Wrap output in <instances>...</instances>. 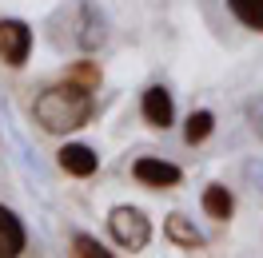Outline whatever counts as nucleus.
<instances>
[{"label": "nucleus", "mask_w": 263, "mask_h": 258, "mask_svg": "<svg viewBox=\"0 0 263 258\" xmlns=\"http://www.w3.org/2000/svg\"><path fill=\"white\" fill-rule=\"evenodd\" d=\"M132 175H136L140 187H152V191H172V187L183 183V171L176 163L160 159V155H140V159L132 163Z\"/></svg>", "instance_id": "obj_5"}, {"label": "nucleus", "mask_w": 263, "mask_h": 258, "mask_svg": "<svg viewBox=\"0 0 263 258\" xmlns=\"http://www.w3.org/2000/svg\"><path fill=\"white\" fill-rule=\"evenodd\" d=\"M32 52V28L16 16H0V60L8 68H24Z\"/></svg>", "instance_id": "obj_4"}, {"label": "nucleus", "mask_w": 263, "mask_h": 258, "mask_svg": "<svg viewBox=\"0 0 263 258\" xmlns=\"http://www.w3.org/2000/svg\"><path fill=\"white\" fill-rule=\"evenodd\" d=\"M28 250V230L12 207L0 203V258H20Z\"/></svg>", "instance_id": "obj_7"}, {"label": "nucleus", "mask_w": 263, "mask_h": 258, "mask_svg": "<svg viewBox=\"0 0 263 258\" xmlns=\"http://www.w3.org/2000/svg\"><path fill=\"white\" fill-rule=\"evenodd\" d=\"M56 163H60V171H64V175L88 179V175H96L100 155H96L88 143H64L60 151H56Z\"/></svg>", "instance_id": "obj_8"}, {"label": "nucleus", "mask_w": 263, "mask_h": 258, "mask_svg": "<svg viewBox=\"0 0 263 258\" xmlns=\"http://www.w3.org/2000/svg\"><path fill=\"white\" fill-rule=\"evenodd\" d=\"M199 207H203V214H208V219L228 223L231 214H235V195H231L223 183H208V187H203V195H199Z\"/></svg>", "instance_id": "obj_10"}, {"label": "nucleus", "mask_w": 263, "mask_h": 258, "mask_svg": "<svg viewBox=\"0 0 263 258\" xmlns=\"http://www.w3.org/2000/svg\"><path fill=\"white\" fill-rule=\"evenodd\" d=\"M140 115H144V123L156 127V131H167L176 123V103H172V92H167L164 83L144 88V96H140Z\"/></svg>", "instance_id": "obj_6"}, {"label": "nucleus", "mask_w": 263, "mask_h": 258, "mask_svg": "<svg viewBox=\"0 0 263 258\" xmlns=\"http://www.w3.org/2000/svg\"><path fill=\"white\" fill-rule=\"evenodd\" d=\"M231 16L251 32H263V0H228Z\"/></svg>", "instance_id": "obj_12"}, {"label": "nucleus", "mask_w": 263, "mask_h": 258, "mask_svg": "<svg viewBox=\"0 0 263 258\" xmlns=\"http://www.w3.org/2000/svg\"><path fill=\"white\" fill-rule=\"evenodd\" d=\"M72 254L76 258H112L116 250H104V242H96L92 234H76L72 239Z\"/></svg>", "instance_id": "obj_14"}, {"label": "nucleus", "mask_w": 263, "mask_h": 258, "mask_svg": "<svg viewBox=\"0 0 263 258\" xmlns=\"http://www.w3.org/2000/svg\"><path fill=\"white\" fill-rule=\"evenodd\" d=\"M164 239L172 242V246H180V250H199L203 246V234H199V226L187 219V214H180V210H172L164 219Z\"/></svg>", "instance_id": "obj_9"}, {"label": "nucleus", "mask_w": 263, "mask_h": 258, "mask_svg": "<svg viewBox=\"0 0 263 258\" xmlns=\"http://www.w3.org/2000/svg\"><path fill=\"white\" fill-rule=\"evenodd\" d=\"M52 40L60 48L68 44L76 52H96L108 40V16L92 0H68L64 8L52 16Z\"/></svg>", "instance_id": "obj_2"}, {"label": "nucleus", "mask_w": 263, "mask_h": 258, "mask_svg": "<svg viewBox=\"0 0 263 258\" xmlns=\"http://www.w3.org/2000/svg\"><path fill=\"white\" fill-rule=\"evenodd\" d=\"M64 80H76V83H84V88H92V92H96L100 83H104V72H100L96 60H76V64H68Z\"/></svg>", "instance_id": "obj_13"}, {"label": "nucleus", "mask_w": 263, "mask_h": 258, "mask_svg": "<svg viewBox=\"0 0 263 258\" xmlns=\"http://www.w3.org/2000/svg\"><path fill=\"white\" fill-rule=\"evenodd\" d=\"M108 234L120 250H144L152 242V219L144 214L140 207H128V203H120V207L108 210Z\"/></svg>", "instance_id": "obj_3"}, {"label": "nucleus", "mask_w": 263, "mask_h": 258, "mask_svg": "<svg viewBox=\"0 0 263 258\" xmlns=\"http://www.w3.org/2000/svg\"><path fill=\"white\" fill-rule=\"evenodd\" d=\"M212 131H215V115L208 112V107H199V112H192V115H187V123H183V143L199 147Z\"/></svg>", "instance_id": "obj_11"}, {"label": "nucleus", "mask_w": 263, "mask_h": 258, "mask_svg": "<svg viewBox=\"0 0 263 258\" xmlns=\"http://www.w3.org/2000/svg\"><path fill=\"white\" fill-rule=\"evenodd\" d=\"M32 115L40 123V131H48V135H72V131H80L96 115V96H92V88H84L76 80H60L36 96Z\"/></svg>", "instance_id": "obj_1"}]
</instances>
